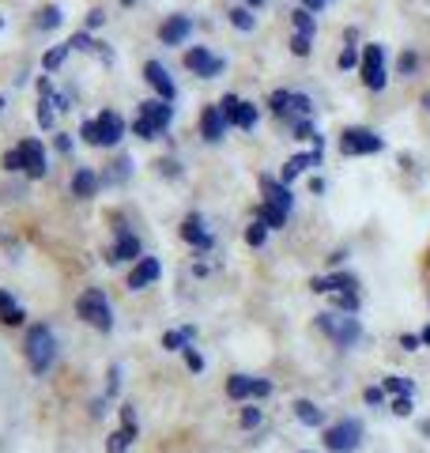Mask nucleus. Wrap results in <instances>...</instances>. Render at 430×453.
I'll list each match as a JSON object with an SVG mask.
<instances>
[{
    "instance_id": "nucleus-1",
    "label": "nucleus",
    "mask_w": 430,
    "mask_h": 453,
    "mask_svg": "<svg viewBox=\"0 0 430 453\" xmlns=\"http://www.w3.org/2000/svg\"><path fill=\"white\" fill-rule=\"evenodd\" d=\"M27 363H31V371L35 374H46L50 371V363L57 359V340L50 333V325H31L27 329Z\"/></svg>"
},
{
    "instance_id": "nucleus-2",
    "label": "nucleus",
    "mask_w": 430,
    "mask_h": 453,
    "mask_svg": "<svg viewBox=\"0 0 430 453\" xmlns=\"http://www.w3.org/2000/svg\"><path fill=\"white\" fill-rule=\"evenodd\" d=\"M80 136L88 140V144H95V148H110V144H118V140L125 136V121H121V113L103 110L95 121L83 125Z\"/></svg>"
},
{
    "instance_id": "nucleus-3",
    "label": "nucleus",
    "mask_w": 430,
    "mask_h": 453,
    "mask_svg": "<svg viewBox=\"0 0 430 453\" xmlns=\"http://www.w3.org/2000/svg\"><path fill=\"white\" fill-rule=\"evenodd\" d=\"M4 166L8 170H23L27 178H42L46 174V151H42L38 140H19V144L4 155Z\"/></svg>"
},
{
    "instance_id": "nucleus-4",
    "label": "nucleus",
    "mask_w": 430,
    "mask_h": 453,
    "mask_svg": "<svg viewBox=\"0 0 430 453\" xmlns=\"http://www.w3.org/2000/svg\"><path fill=\"white\" fill-rule=\"evenodd\" d=\"M76 314L88 321V325H95L98 333H110L113 329V310H110V303H106V295L98 291V288H88L76 299Z\"/></svg>"
},
{
    "instance_id": "nucleus-5",
    "label": "nucleus",
    "mask_w": 430,
    "mask_h": 453,
    "mask_svg": "<svg viewBox=\"0 0 430 453\" xmlns=\"http://www.w3.org/2000/svg\"><path fill=\"white\" fill-rule=\"evenodd\" d=\"M170 113H174V106H170V103H140L133 133H136L140 140H155V136H159L166 125H170Z\"/></svg>"
},
{
    "instance_id": "nucleus-6",
    "label": "nucleus",
    "mask_w": 430,
    "mask_h": 453,
    "mask_svg": "<svg viewBox=\"0 0 430 453\" xmlns=\"http://www.w3.org/2000/svg\"><path fill=\"white\" fill-rule=\"evenodd\" d=\"M318 329L333 340L336 348H351L358 336H363V325H358L351 314H321L318 318Z\"/></svg>"
},
{
    "instance_id": "nucleus-7",
    "label": "nucleus",
    "mask_w": 430,
    "mask_h": 453,
    "mask_svg": "<svg viewBox=\"0 0 430 453\" xmlns=\"http://www.w3.org/2000/svg\"><path fill=\"white\" fill-rule=\"evenodd\" d=\"M358 442H363V423L358 419H340L336 427L325 431V449L333 453H351L358 449Z\"/></svg>"
},
{
    "instance_id": "nucleus-8",
    "label": "nucleus",
    "mask_w": 430,
    "mask_h": 453,
    "mask_svg": "<svg viewBox=\"0 0 430 453\" xmlns=\"http://www.w3.org/2000/svg\"><path fill=\"white\" fill-rule=\"evenodd\" d=\"M381 148H385V140L374 136L370 129H348V133H343V140H340V151L343 155H374Z\"/></svg>"
},
{
    "instance_id": "nucleus-9",
    "label": "nucleus",
    "mask_w": 430,
    "mask_h": 453,
    "mask_svg": "<svg viewBox=\"0 0 430 453\" xmlns=\"http://www.w3.org/2000/svg\"><path fill=\"white\" fill-rule=\"evenodd\" d=\"M219 110H223L227 125H238V129H253V125H257V106L242 103V98H234V95H227L219 103Z\"/></svg>"
},
{
    "instance_id": "nucleus-10",
    "label": "nucleus",
    "mask_w": 430,
    "mask_h": 453,
    "mask_svg": "<svg viewBox=\"0 0 430 453\" xmlns=\"http://www.w3.org/2000/svg\"><path fill=\"white\" fill-rule=\"evenodd\" d=\"M363 83L370 91L385 88V50L381 46H366V53H363Z\"/></svg>"
},
{
    "instance_id": "nucleus-11",
    "label": "nucleus",
    "mask_w": 430,
    "mask_h": 453,
    "mask_svg": "<svg viewBox=\"0 0 430 453\" xmlns=\"http://www.w3.org/2000/svg\"><path fill=\"white\" fill-rule=\"evenodd\" d=\"M185 68H189V73H196V76H219L223 73V61H219V57H211L204 46H200V50H189V53H185Z\"/></svg>"
},
{
    "instance_id": "nucleus-12",
    "label": "nucleus",
    "mask_w": 430,
    "mask_h": 453,
    "mask_svg": "<svg viewBox=\"0 0 430 453\" xmlns=\"http://www.w3.org/2000/svg\"><path fill=\"white\" fill-rule=\"evenodd\" d=\"M143 80H148L151 88L163 95V103H174V95H178V91H174V80L166 76V68H163L159 61H148V65H143Z\"/></svg>"
},
{
    "instance_id": "nucleus-13",
    "label": "nucleus",
    "mask_w": 430,
    "mask_h": 453,
    "mask_svg": "<svg viewBox=\"0 0 430 453\" xmlns=\"http://www.w3.org/2000/svg\"><path fill=\"white\" fill-rule=\"evenodd\" d=\"M121 419H125V427H121V431H113V434H110V442H106L110 453H125L128 442L136 438V416H133V408H128V404L121 408Z\"/></svg>"
},
{
    "instance_id": "nucleus-14",
    "label": "nucleus",
    "mask_w": 430,
    "mask_h": 453,
    "mask_svg": "<svg viewBox=\"0 0 430 453\" xmlns=\"http://www.w3.org/2000/svg\"><path fill=\"white\" fill-rule=\"evenodd\" d=\"M261 193H265V204L268 208H280V211H291V189L276 178H261Z\"/></svg>"
},
{
    "instance_id": "nucleus-15",
    "label": "nucleus",
    "mask_w": 430,
    "mask_h": 453,
    "mask_svg": "<svg viewBox=\"0 0 430 453\" xmlns=\"http://www.w3.org/2000/svg\"><path fill=\"white\" fill-rule=\"evenodd\" d=\"M159 273H163V268H159V261H155V257H140V265L128 273V288H133V291L148 288V283L159 280Z\"/></svg>"
},
{
    "instance_id": "nucleus-16",
    "label": "nucleus",
    "mask_w": 430,
    "mask_h": 453,
    "mask_svg": "<svg viewBox=\"0 0 430 453\" xmlns=\"http://www.w3.org/2000/svg\"><path fill=\"white\" fill-rule=\"evenodd\" d=\"M189 31H193V23L185 19V16H170V19L159 27V38L166 42V46H181V42L189 38Z\"/></svg>"
},
{
    "instance_id": "nucleus-17",
    "label": "nucleus",
    "mask_w": 430,
    "mask_h": 453,
    "mask_svg": "<svg viewBox=\"0 0 430 453\" xmlns=\"http://www.w3.org/2000/svg\"><path fill=\"white\" fill-rule=\"evenodd\" d=\"M310 166H321V151L313 148L310 155H291V159L283 163V181H295L303 170H310Z\"/></svg>"
},
{
    "instance_id": "nucleus-18",
    "label": "nucleus",
    "mask_w": 430,
    "mask_h": 453,
    "mask_svg": "<svg viewBox=\"0 0 430 453\" xmlns=\"http://www.w3.org/2000/svg\"><path fill=\"white\" fill-rule=\"evenodd\" d=\"M133 257H140V238H133L125 226H118V246L110 250V261H133Z\"/></svg>"
},
{
    "instance_id": "nucleus-19",
    "label": "nucleus",
    "mask_w": 430,
    "mask_h": 453,
    "mask_svg": "<svg viewBox=\"0 0 430 453\" xmlns=\"http://www.w3.org/2000/svg\"><path fill=\"white\" fill-rule=\"evenodd\" d=\"M200 129H204V140H223V129H227V118H223V110L219 106H208L204 110V118H200Z\"/></svg>"
},
{
    "instance_id": "nucleus-20",
    "label": "nucleus",
    "mask_w": 430,
    "mask_h": 453,
    "mask_svg": "<svg viewBox=\"0 0 430 453\" xmlns=\"http://www.w3.org/2000/svg\"><path fill=\"white\" fill-rule=\"evenodd\" d=\"M181 238H185V242H193V246H200V250L211 246V234L204 231V223H200L196 216H189V219L181 223Z\"/></svg>"
},
{
    "instance_id": "nucleus-21",
    "label": "nucleus",
    "mask_w": 430,
    "mask_h": 453,
    "mask_svg": "<svg viewBox=\"0 0 430 453\" xmlns=\"http://www.w3.org/2000/svg\"><path fill=\"white\" fill-rule=\"evenodd\" d=\"M313 291H355V276H348V273H340V276H318L313 280Z\"/></svg>"
},
{
    "instance_id": "nucleus-22",
    "label": "nucleus",
    "mask_w": 430,
    "mask_h": 453,
    "mask_svg": "<svg viewBox=\"0 0 430 453\" xmlns=\"http://www.w3.org/2000/svg\"><path fill=\"white\" fill-rule=\"evenodd\" d=\"M0 321L4 325H23V306L12 299L8 291H0Z\"/></svg>"
},
{
    "instance_id": "nucleus-23",
    "label": "nucleus",
    "mask_w": 430,
    "mask_h": 453,
    "mask_svg": "<svg viewBox=\"0 0 430 453\" xmlns=\"http://www.w3.org/2000/svg\"><path fill=\"white\" fill-rule=\"evenodd\" d=\"M95 189H98V178L91 174V170H76V174H72V193L76 196H95Z\"/></svg>"
},
{
    "instance_id": "nucleus-24",
    "label": "nucleus",
    "mask_w": 430,
    "mask_h": 453,
    "mask_svg": "<svg viewBox=\"0 0 430 453\" xmlns=\"http://www.w3.org/2000/svg\"><path fill=\"white\" fill-rule=\"evenodd\" d=\"M253 381L257 378H246V374H234L231 381H227V393L234 396V401H242V396H253Z\"/></svg>"
},
{
    "instance_id": "nucleus-25",
    "label": "nucleus",
    "mask_w": 430,
    "mask_h": 453,
    "mask_svg": "<svg viewBox=\"0 0 430 453\" xmlns=\"http://www.w3.org/2000/svg\"><path fill=\"white\" fill-rule=\"evenodd\" d=\"M38 91H42V106H38V125H42V129H50V125H53V110H50V80H42V83H38Z\"/></svg>"
},
{
    "instance_id": "nucleus-26",
    "label": "nucleus",
    "mask_w": 430,
    "mask_h": 453,
    "mask_svg": "<svg viewBox=\"0 0 430 453\" xmlns=\"http://www.w3.org/2000/svg\"><path fill=\"white\" fill-rule=\"evenodd\" d=\"M295 412H298V419H303L306 427H321V412H318V408H313L310 401H298Z\"/></svg>"
},
{
    "instance_id": "nucleus-27",
    "label": "nucleus",
    "mask_w": 430,
    "mask_h": 453,
    "mask_svg": "<svg viewBox=\"0 0 430 453\" xmlns=\"http://www.w3.org/2000/svg\"><path fill=\"white\" fill-rule=\"evenodd\" d=\"M295 31H298V35H306V38L313 35V12H306V8H298V12H295Z\"/></svg>"
},
{
    "instance_id": "nucleus-28",
    "label": "nucleus",
    "mask_w": 430,
    "mask_h": 453,
    "mask_svg": "<svg viewBox=\"0 0 430 453\" xmlns=\"http://www.w3.org/2000/svg\"><path fill=\"white\" fill-rule=\"evenodd\" d=\"M381 389H389V393H396V396H411V381H408V378H385Z\"/></svg>"
},
{
    "instance_id": "nucleus-29",
    "label": "nucleus",
    "mask_w": 430,
    "mask_h": 453,
    "mask_svg": "<svg viewBox=\"0 0 430 453\" xmlns=\"http://www.w3.org/2000/svg\"><path fill=\"white\" fill-rule=\"evenodd\" d=\"M38 27H42V31H53V27H61V12H57V8H42L38 12Z\"/></svg>"
},
{
    "instance_id": "nucleus-30",
    "label": "nucleus",
    "mask_w": 430,
    "mask_h": 453,
    "mask_svg": "<svg viewBox=\"0 0 430 453\" xmlns=\"http://www.w3.org/2000/svg\"><path fill=\"white\" fill-rule=\"evenodd\" d=\"M265 238H268V226H265L261 219H257V223L250 226V231H246V242H250V246H265Z\"/></svg>"
},
{
    "instance_id": "nucleus-31",
    "label": "nucleus",
    "mask_w": 430,
    "mask_h": 453,
    "mask_svg": "<svg viewBox=\"0 0 430 453\" xmlns=\"http://www.w3.org/2000/svg\"><path fill=\"white\" fill-rule=\"evenodd\" d=\"M68 50H72V46H68V42H65V46H57L53 53H46V57H42V65H46V68H57V65H61V61H65V57H68Z\"/></svg>"
},
{
    "instance_id": "nucleus-32",
    "label": "nucleus",
    "mask_w": 430,
    "mask_h": 453,
    "mask_svg": "<svg viewBox=\"0 0 430 453\" xmlns=\"http://www.w3.org/2000/svg\"><path fill=\"white\" fill-rule=\"evenodd\" d=\"M336 306L340 310H351V314H355V310H358V295L355 291H336Z\"/></svg>"
},
{
    "instance_id": "nucleus-33",
    "label": "nucleus",
    "mask_w": 430,
    "mask_h": 453,
    "mask_svg": "<svg viewBox=\"0 0 430 453\" xmlns=\"http://www.w3.org/2000/svg\"><path fill=\"white\" fill-rule=\"evenodd\" d=\"M231 19H234L238 31H253V16H250L246 8H234V12H231Z\"/></svg>"
},
{
    "instance_id": "nucleus-34",
    "label": "nucleus",
    "mask_w": 430,
    "mask_h": 453,
    "mask_svg": "<svg viewBox=\"0 0 430 453\" xmlns=\"http://www.w3.org/2000/svg\"><path fill=\"white\" fill-rule=\"evenodd\" d=\"M287 106H291L295 113H303V118H306V113H310V110H313L306 95H291V98H287Z\"/></svg>"
},
{
    "instance_id": "nucleus-35",
    "label": "nucleus",
    "mask_w": 430,
    "mask_h": 453,
    "mask_svg": "<svg viewBox=\"0 0 430 453\" xmlns=\"http://www.w3.org/2000/svg\"><path fill=\"white\" fill-rule=\"evenodd\" d=\"M287 98H291V91H276V95H272V113H280V118H283V113H287Z\"/></svg>"
},
{
    "instance_id": "nucleus-36",
    "label": "nucleus",
    "mask_w": 430,
    "mask_h": 453,
    "mask_svg": "<svg viewBox=\"0 0 430 453\" xmlns=\"http://www.w3.org/2000/svg\"><path fill=\"white\" fill-rule=\"evenodd\" d=\"M185 340H189V336H185V329H181V333H166V336H163V348H166V351H178Z\"/></svg>"
},
{
    "instance_id": "nucleus-37",
    "label": "nucleus",
    "mask_w": 430,
    "mask_h": 453,
    "mask_svg": "<svg viewBox=\"0 0 430 453\" xmlns=\"http://www.w3.org/2000/svg\"><path fill=\"white\" fill-rule=\"evenodd\" d=\"M185 363H189V371H204V359H200V351L185 348Z\"/></svg>"
},
{
    "instance_id": "nucleus-38",
    "label": "nucleus",
    "mask_w": 430,
    "mask_h": 453,
    "mask_svg": "<svg viewBox=\"0 0 430 453\" xmlns=\"http://www.w3.org/2000/svg\"><path fill=\"white\" fill-rule=\"evenodd\" d=\"M291 50H295L298 57H306V53H310V38H306V35H295V38H291Z\"/></svg>"
},
{
    "instance_id": "nucleus-39",
    "label": "nucleus",
    "mask_w": 430,
    "mask_h": 453,
    "mask_svg": "<svg viewBox=\"0 0 430 453\" xmlns=\"http://www.w3.org/2000/svg\"><path fill=\"white\" fill-rule=\"evenodd\" d=\"M393 412H396V416H411V396H396V401H393Z\"/></svg>"
},
{
    "instance_id": "nucleus-40",
    "label": "nucleus",
    "mask_w": 430,
    "mask_h": 453,
    "mask_svg": "<svg viewBox=\"0 0 430 453\" xmlns=\"http://www.w3.org/2000/svg\"><path fill=\"white\" fill-rule=\"evenodd\" d=\"M257 423H261V412H257V408H246V412H242V427H257Z\"/></svg>"
},
{
    "instance_id": "nucleus-41",
    "label": "nucleus",
    "mask_w": 430,
    "mask_h": 453,
    "mask_svg": "<svg viewBox=\"0 0 430 453\" xmlns=\"http://www.w3.org/2000/svg\"><path fill=\"white\" fill-rule=\"evenodd\" d=\"M68 46H72V50H91V38H88V35H72Z\"/></svg>"
},
{
    "instance_id": "nucleus-42",
    "label": "nucleus",
    "mask_w": 430,
    "mask_h": 453,
    "mask_svg": "<svg viewBox=\"0 0 430 453\" xmlns=\"http://www.w3.org/2000/svg\"><path fill=\"white\" fill-rule=\"evenodd\" d=\"M355 65H358V57H355V50L348 46V50L340 53V68H355Z\"/></svg>"
},
{
    "instance_id": "nucleus-43",
    "label": "nucleus",
    "mask_w": 430,
    "mask_h": 453,
    "mask_svg": "<svg viewBox=\"0 0 430 453\" xmlns=\"http://www.w3.org/2000/svg\"><path fill=\"white\" fill-rule=\"evenodd\" d=\"M415 65H419V61H415V53H404V57H400V73H415Z\"/></svg>"
},
{
    "instance_id": "nucleus-44",
    "label": "nucleus",
    "mask_w": 430,
    "mask_h": 453,
    "mask_svg": "<svg viewBox=\"0 0 430 453\" xmlns=\"http://www.w3.org/2000/svg\"><path fill=\"white\" fill-rule=\"evenodd\" d=\"M381 393H385V389H378V386H370V389L363 393V401H366V404H378V401H381Z\"/></svg>"
},
{
    "instance_id": "nucleus-45",
    "label": "nucleus",
    "mask_w": 430,
    "mask_h": 453,
    "mask_svg": "<svg viewBox=\"0 0 430 453\" xmlns=\"http://www.w3.org/2000/svg\"><path fill=\"white\" fill-rule=\"evenodd\" d=\"M295 136L298 140H310L313 133H310V121H295Z\"/></svg>"
},
{
    "instance_id": "nucleus-46",
    "label": "nucleus",
    "mask_w": 430,
    "mask_h": 453,
    "mask_svg": "<svg viewBox=\"0 0 430 453\" xmlns=\"http://www.w3.org/2000/svg\"><path fill=\"white\" fill-rule=\"evenodd\" d=\"M419 340H423V336H400V348H408V351H415V348H419Z\"/></svg>"
},
{
    "instance_id": "nucleus-47",
    "label": "nucleus",
    "mask_w": 430,
    "mask_h": 453,
    "mask_svg": "<svg viewBox=\"0 0 430 453\" xmlns=\"http://www.w3.org/2000/svg\"><path fill=\"white\" fill-rule=\"evenodd\" d=\"M303 4H306V12H321V8L328 4V0H303Z\"/></svg>"
},
{
    "instance_id": "nucleus-48",
    "label": "nucleus",
    "mask_w": 430,
    "mask_h": 453,
    "mask_svg": "<svg viewBox=\"0 0 430 453\" xmlns=\"http://www.w3.org/2000/svg\"><path fill=\"white\" fill-rule=\"evenodd\" d=\"M423 106H426V110H430V91H426V95H423Z\"/></svg>"
},
{
    "instance_id": "nucleus-49",
    "label": "nucleus",
    "mask_w": 430,
    "mask_h": 453,
    "mask_svg": "<svg viewBox=\"0 0 430 453\" xmlns=\"http://www.w3.org/2000/svg\"><path fill=\"white\" fill-rule=\"evenodd\" d=\"M250 4H253V8H261V4H265V0H250Z\"/></svg>"
},
{
    "instance_id": "nucleus-50",
    "label": "nucleus",
    "mask_w": 430,
    "mask_h": 453,
    "mask_svg": "<svg viewBox=\"0 0 430 453\" xmlns=\"http://www.w3.org/2000/svg\"><path fill=\"white\" fill-rule=\"evenodd\" d=\"M423 340H426V344H430V329H423Z\"/></svg>"
},
{
    "instance_id": "nucleus-51",
    "label": "nucleus",
    "mask_w": 430,
    "mask_h": 453,
    "mask_svg": "<svg viewBox=\"0 0 430 453\" xmlns=\"http://www.w3.org/2000/svg\"><path fill=\"white\" fill-rule=\"evenodd\" d=\"M0 110H4V98H0Z\"/></svg>"
},
{
    "instance_id": "nucleus-52",
    "label": "nucleus",
    "mask_w": 430,
    "mask_h": 453,
    "mask_svg": "<svg viewBox=\"0 0 430 453\" xmlns=\"http://www.w3.org/2000/svg\"><path fill=\"white\" fill-rule=\"evenodd\" d=\"M0 27H4V19H0Z\"/></svg>"
}]
</instances>
